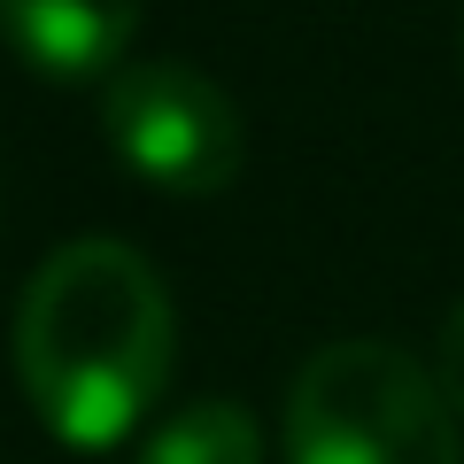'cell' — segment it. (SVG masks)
<instances>
[{
  "mask_svg": "<svg viewBox=\"0 0 464 464\" xmlns=\"http://www.w3.org/2000/svg\"><path fill=\"white\" fill-rule=\"evenodd\" d=\"M140 32V0H0V39L47 78H109Z\"/></svg>",
  "mask_w": 464,
  "mask_h": 464,
  "instance_id": "277c9868",
  "label": "cell"
},
{
  "mask_svg": "<svg viewBox=\"0 0 464 464\" xmlns=\"http://www.w3.org/2000/svg\"><path fill=\"white\" fill-rule=\"evenodd\" d=\"M433 380H441L449 411L464 418V302L449 310V325H441V356H433Z\"/></svg>",
  "mask_w": 464,
  "mask_h": 464,
  "instance_id": "8992f818",
  "label": "cell"
},
{
  "mask_svg": "<svg viewBox=\"0 0 464 464\" xmlns=\"http://www.w3.org/2000/svg\"><path fill=\"white\" fill-rule=\"evenodd\" d=\"M101 132L163 194H217L240 179L248 124L225 85L186 63H124L101 78Z\"/></svg>",
  "mask_w": 464,
  "mask_h": 464,
  "instance_id": "3957f363",
  "label": "cell"
},
{
  "mask_svg": "<svg viewBox=\"0 0 464 464\" xmlns=\"http://www.w3.org/2000/svg\"><path fill=\"white\" fill-rule=\"evenodd\" d=\"M179 317L155 264L124 240H70L16 302V380L70 449H116L170 380Z\"/></svg>",
  "mask_w": 464,
  "mask_h": 464,
  "instance_id": "6da1fadb",
  "label": "cell"
},
{
  "mask_svg": "<svg viewBox=\"0 0 464 464\" xmlns=\"http://www.w3.org/2000/svg\"><path fill=\"white\" fill-rule=\"evenodd\" d=\"M286 464H464L441 380L395 341H333L295 372Z\"/></svg>",
  "mask_w": 464,
  "mask_h": 464,
  "instance_id": "7a4b0ae2",
  "label": "cell"
},
{
  "mask_svg": "<svg viewBox=\"0 0 464 464\" xmlns=\"http://www.w3.org/2000/svg\"><path fill=\"white\" fill-rule=\"evenodd\" d=\"M140 464H264V433L240 402H186L148 433Z\"/></svg>",
  "mask_w": 464,
  "mask_h": 464,
  "instance_id": "5b68a950",
  "label": "cell"
}]
</instances>
